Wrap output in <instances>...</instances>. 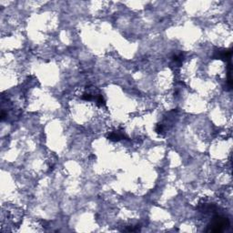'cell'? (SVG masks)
Instances as JSON below:
<instances>
[{
	"label": "cell",
	"mask_w": 233,
	"mask_h": 233,
	"mask_svg": "<svg viewBox=\"0 0 233 233\" xmlns=\"http://www.w3.org/2000/svg\"><path fill=\"white\" fill-rule=\"evenodd\" d=\"M123 138H124V135L120 132H113V133H111L108 137L110 140H113V141H118Z\"/></svg>",
	"instance_id": "cell-1"
}]
</instances>
